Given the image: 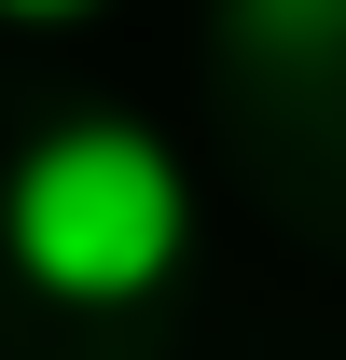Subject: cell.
Wrapping results in <instances>:
<instances>
[{"label": "cell", "instance_id": "6da1fadb", "mask_svg": "<svg viewBox=\"0 0 346 360\" xmlns=\"http://www.w3.org/2000/svg\"><path fill=\"white\" fill-rule=\"evenodd\" d=\"M0 236H14V264L42 277L56 305H139V291H167L180 250H194V180L153 125H56L14 194H0Z\"/></svg>", "mask_w": 346, "mask_h": 360}, {"label": "cell", "instance_id": "7a4b0ae2", "mask_svg": "<svg viewBox=\"0 0 346 360\" xmlns=\"http://www.w3.org/2000/svg\"><path fill=\"white\" fill-rule=\"evenodd\" d=\"M250 14H263V28H277V42H291L305 14H346V0H250Z\"/></svg>", "mask_w": 346, "mask_h": 360}, {"label": "cell", "instance_id": "3957f363", "mask_svg": "<svg viewBox=\"0 0 346 360\" xmlns=\"http://www.w3.org/2000/svg\"><path fill=\"white\" fill-rule=\"evenodd\" d=\"M0 14H28V28H56V14H84V0H0Z\"/></svg>", "mask_w": 346, "mask_h": 360}]
</instances>
